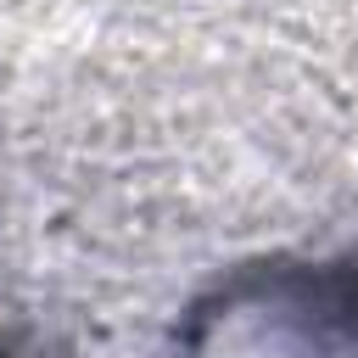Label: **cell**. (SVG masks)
<instances>
[{"label":"cell","instance_id":"cell-1","mask_svg":"<svg viewBox=\"0 0 358 358\" xmlns=\"http://www.w3.org/2000/svg\"><path fill=\"white\" fill-rule=\"evenodd\" d=\"M201 358H358V274L274 268L201 319Z\"/></svg>","mask_w":358,"mask_h":358}]
</instances>
